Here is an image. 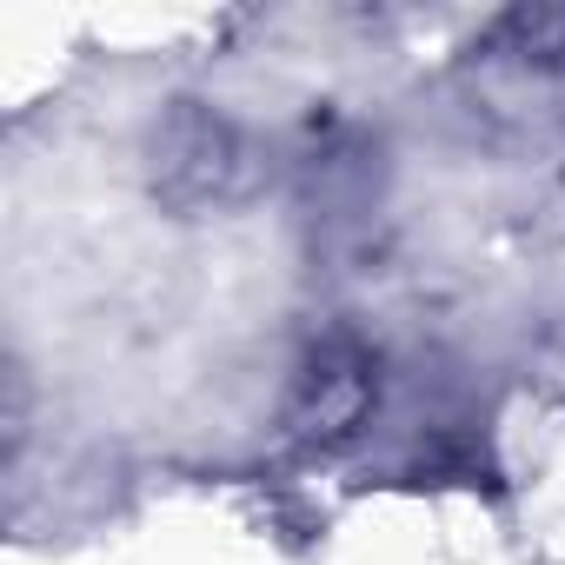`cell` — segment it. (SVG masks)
<instances>
[{
  "instance_id": "6da1fadb",
  "label": "cell",
  "mask_w": 565,
  "mask_h": 565,
  "mask_svg": "<svg viewBox=\"0 0 565 565\" xmlns=\"http://www.w3.org/2000/svg\"><path fill=\"white\" fill-rule=\"evenodd\" d=\"M153 186L173 206H239L259 186V160L246 134L206 107H180L153 134Z\"/></svg>"
},
{
  "instance_id": "7a4b0ae2",
  "label": "cell",
  "mask_w": 565,
  "mask_h": 565,
  "mask_svg": "<svg viewBox=\"0 0 565 565\" xmlns=\"http://www.w3.org/2000/svg\"><path fill=\"white\" fill-rule=\"evenodd\" d=\"M373 399H380V353L353 327L307 340V353L294 360V386H287V419L307 446L353 439L366 426Z\"/></svg>"
}]
</instances>
